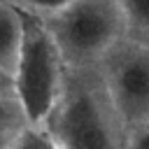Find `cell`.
Here are the masks:
<instances>
[{"mask_svg":"<svg viewBox=\"0 0 149 149\" xmlns=\"http://www.w3.org/2000/svg\"><path fill=\"white\" fill-rule=\"evenodd\" d=\"M47 121L61 149H121L123 123L112 107L105 84L70 88L58 98Z\"/></svg>","mask_w":149,"mask_h":149,"instance_id":"3","label":"cell"},{"mask_svg":"<svg viewBox=\"0 0 149 149\" xmlns=\"http://www.w3.org/2000/svg\"><path fill=\"white\" fill-rule=\"evenodd\" d=\"M126 30H133L137 35H149V0H119Z\"/></svg>","mask_w":149,"mask_h":149,"instance_id":"7","label":"cell"},{"mask_svg":"<svg viewBox=\"0 0 149 149\" xmlns=\"http://www.w3.org/2000/svg\"><path fill=\"white\" fill-rule=\"evenodd\" d=\"M23 123H28V121H26L16 98L14 95H0V140L7 135L12 137Z\"/></svg>","mask_w":149,"mask_h":149,"instance_id":"8","label":"cell"},{"mask_svg":"<svg viewBox=\"0 0 149 149\" xmlns=\"http://www.w3.org/2000/svg\"><path fill=\"white\" fill-rule=\"evenodd\" d=\"M102 84L123 126H149V44L119 42L107 54Z\"/></svg>","mask_w":149,"mask_h":149,"instance_id":"4","label":"cell"},{"mask_svg":"<svg viewBox=\"0 0 149 149\" xmlns=\"http://www.w3.org/2000/svg\"><path fill=\"white\" fill-rule=\"evenodd\" d=\"M63 91V56L49 28L23 19L12 93L28 123H47Z\"/></svg>","mask_w":149,"mask_h":149,"instance_id":"1","label":"cell"},{"mask_svg":"<svg viewBox=\"0 0 149 149\" xmlns=\"http://www.w3.org/2000/svg\"><path fill=\"white\" fill-rule=\"evenodd\" d=\"M28 9H33V12H44V14H56V12H61L63 7H68L70 2H74V0H21Z\"/></svg>","mask_w":149,"mask_h":149,"instance_id":"9","label":"cell"},{"mask_svg":"<svg viewBox=\"0 0 149 149\" xmlns=\"http://www.w3.org/2000/svg\"><path fill=\"white\" fill-rule=\"evenodd\" d=\"M0 95H14L12 93V74L0 68Z\"/></svg>","mask_w":149,"mask_h":149,"instance_id":"11","label":"cell"},{"mask_svg":"<svg viewBox=\"0 0 149 149\" xmlns=\"http://www.w3.org/2000/svg\"><path fill=\"white\" fill-rule=\"evenodd\" d=\"M47 23L63 63L88 65L107 56L126 33L119 0H74Z\"/></svg>","mask_w":149,"mask_h":149,"instance_id":"2","label":"cell"},{"mask_svg":"<svg viewBox=\"0 0 149 149\" xmlns=\"http://www.w3.org/2000/svg\"><path fill=\"white\" fill-rule=\"evenodd\" d=\"M130 149H149V126H142V128L135 130Z\"/></svg>","mask_w":149,"mask_h":149,"instance_id":"10","label":"cell"},{"mask_svg":"<svg viewBox=\"0 0 149 149\" xmlns=\"http://www.w3.org/2000/svg\"><path fill=\"white\" fill-rule=\"evenodd\" d=\"M7 149H61L47 123H23L9 140Z\"/></svg>","mask_w":149,"mask_h":149,"instance_id":"6","label":"cell"},{"mask_svg":"<svg viewBox=\"0 0 149 149\" xmlns=\"http://www.w3.org/2000/svg\"><path fill=\"white\" fill-rule=\"evenodd\" d=\"M21 33H23V19L19 12L0 0V68L12 74L19 47H21Z\"/></svg>","mask_w":149,"mask_h":149,"instance_id":"5","label":"cell"}]
</instances>
